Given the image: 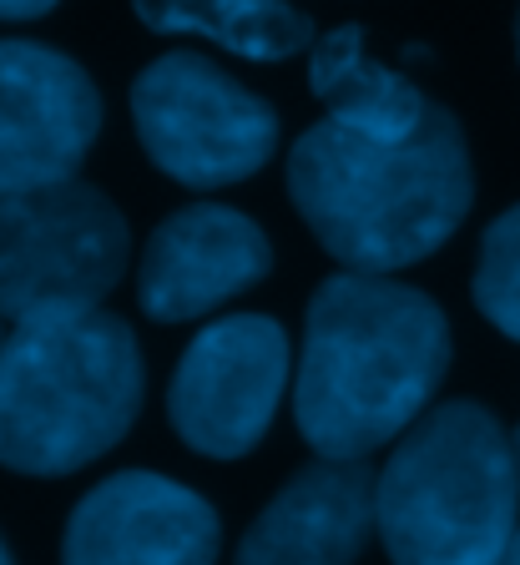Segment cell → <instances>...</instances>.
Instances as JSON below:
<instances>
[{
	"label": "cell",
	"instance_id": "obj_1",
	"mask_svg": "<svg viewBox=\"0 0 520 565\" xmlns=\"http://www.w3.org/2000/svg\"><path fill=\"white\" fill-rule=\"evenodd\" d=\"M449 318L425 288L333 273L314 288L294 359V424L333 465H364L435 409L449 374Z\"/></svg>",
	"mask_w": 520,
	"mask_h": 565
},
{
	"label": "cell",
	"instance_id": "obj_2",
	"mask_svg": "<svg viewBox=\"0 0 520 565\" xmlns=\"http://www.w3.org/2000/svg\"><path fill=\"white\" fill-rule=\"evenodd\" d=\"M288 198L343 273L390 278L439 253L470 217V141L439 102L410 141H369L314 121L288 147Z\"/></svg>",
	"mask_w": 520,
	"mask_h": 565
},
{
	"label": "cell",
	"instance_id": "obj_3",
	"mask_svg": "<svg viewBox=\"0 0 520 565\" xmlns=\"http://www.w3.org/2000/svg\"><path fill=\"white\" fill-rule=\"evenodd\" d=\"M147 399V364L127 318L107 308L11 323L0 343V465L61 480L127 439Z\"/></svg>",
	"mask_w": 520,
	"mask_h": 565
},
{
	"label": "cell",
	"instance_id": "obj_4",
	"mask_svg": "<svg viewBox=\"0 0 520 565\" xmlns=\"http://www.w3.org/2000/svg\"><path fill=\"white\" fill-rule=\"evenodd\" d=\"M516 530V449L475 399L435 404L374 475V535L390 565H496Z\"/></svg>",
	"mask_w": 520,
	"mask_h": 565
},
{
	"label": "cell",
	"instance_id": "obj_5",
	"mask_svg": "<svg viewBox=\"0 0 520 565\" xmlns=\"http://www.w3.org/2000/svg\"><path fill=\"white\" fill-rule=\"evenodd\" d=\"M131 263L127 212L96 182L0 192V318L102 308Z\"/></svg>",
	"mask_w": 520,
	"mask_h": 565
},
{
	"label": "cell",
	"instance_id": "obj_6",
	"mask_svg": "<svg viewBox=\"0 0 520 565\" xmlns=\"http://www.w3.org/2000/svg\"><path fill=\"white\" fill-rule=\"evenodd\" d=\"M131 127L147 162L192 192L248 182L278 157V111L198 51H167L131 82Z\"/></svg>",
	"mask_w": 520,
	"mask_h": 565
},
{
	"label": "cell",
	"instance_id": "obj_7",
	"mask_svg": "<svg viewBox=\"0 0 520 565\" xmlns=\"http://www.w3.org/2000/svg\"><path fill=\"white\" fill-rule=\"evenodd\" d=\"M294 353L268 313L213 318L182 349L167 384V419L202 459H243L263 445L288 394Z\"/></svg>",
	"mask_w": 520,
	"mask_h": 565
},
{
	"label": "cell",
	"instance_id": "obj_8",
	"mask_svg": "<svg viewBox=\"0 0 520 565\" xmlns=\"http://www.w3.org/2000/svg\"><path fill=\"white\" fill-rule=\"evenodd\" d=\"M102 137L92 71L41 41H0V192L72 182Z\"/></svg>",
	"mask_w": 520,
	"mask_h": 565
},
{
	"label": "cell",
	"instance_id": "obj_9",
	"mask_svg": "<svg viewBox=\"0 0 520 565\" xmlns=\"http://www.w3.org/2000/svg\"><path fill=\"white\" fill-rule=\"evenodd\" d=\"M223 520L208 494L157 470H117L76 500L61 565H217Z\"/></svg>",
	"mask_w": 520,
	"mask_h": 565
},
{
	"label": "cell",
	"instance_id": "obj_10",
	"mask_svg": "<svg viewBox=\"0 0 520 565\" xmlns=\"http://www.w3.org/2000/svg\"><path fill=\"white\" fill-rule=\"evenodd\" d=\"M273 273V243L248 212L188 202L152 227L137 263V303L157 323H192Z\"/></svg>",
	"mask_w": 520,
	"mask_h": 565
},
{
	"label": "cell",
	"instance_id": "obj_11",
	"mask_svg": "<svg viewBox=\"0 0 520 565\" xmlns=\"http://www.w3.org/2000/svg\"><path fill=\"white\" fill-rule=\"evenodd\" d=\"M374 535V470L314 459L253 515L233 565H354Z\"/></svg>",
	"mask_w": 520,
	"mask_h": 565
},
{
	"label": "cell",
	"instance_id": "obj_12",
	"mask_svg": "<svg viewBox=\"0 0 520 565\" xmlns=\"http://www.w3.org/2000/svg\"><path fill=\"white\" fill-rule=\"evenodd\" d=\"M308 92L329 111L323 121L369 141H410L435 106L404 71L369 56L364 25L354 21L319 31L308 51Z\"/></svg>",
	"mask_w": 520,
	"mask_h": 565
},
{
	"label": "cell",
	"instance_id": "obj_13",
	"mask_svg": "<svg viewBox=\"0 0 520 565\" xmlns=\"http://www.w3.org/2000/svg\"><path fill=\"white\" fill-rule=\"evenodd\" d=\"M131 11L157 35H202L243 61H288L314 51L319 25L294 0H131Z\"/></svg>",
	"mask_w": 520,
	"mask_h": 565
},
{
	"label": "cell",
	"instance_id": "obj_14",
	"mask_svg": "<svg viewBox=\"0 0 520 565\" xmlns=\"http://www.w3.org/2000/svg\"><path fill=\"white\" fill-rule=\"evenodd\" d=\"M475 308H480L506 339L520 343V202L500 212L480 237Z\"/></svg>",
	"mask_w": 520,
	"mask_h": 565
},
{
	"label": "cell",
	"instance_id": "obj_15",
	"mask_svg": "<svg viewBox=\"0 0 520 565\" xmlns=\"http://www.w3.org/2000/svg\"><path fill=\"white\" fill-rule=\"evenodd\" d=\"M61 0H0V21H41Z\"/></svg>",
	"mask_w": 520,
	"mask_h": 565
},
{
	"label": "cell",
	"instance_id": "obj_16",
	"mask_svg": "<svg viewBox=\"0 0 520 565\" xmlns=\"http://www.w3.org/2000/svg\"><path fill=\"white\" fill-rule=\"evenodd\" d=\"M496 565H520V530H516V541H510L506 545V555H500V561Z\"/></svg>",
	"mask_w": 520,
	"mask_h": 565
},
{
	"label": "cell",
	"instance_id": "obj_17",
	"mask_svg": "<svg viewBox=\"0 0 520 565\" xmlns=\"http://www.w3.org/2000/svg\"><path fill=\"white\" fill-rule=\"evenodd\" d=\"M0 565H15V555H11V545H6V535H0Z\"/></svg>",
	"mask_w": 520,
	"mask_h": 565
},
{
	"label": "cell",
	"instance_id": "obj_18",
	"mask_svg": "<svg viewBox=\"0 0 520 565\" xmlns=\"http://www.w3.org/2000/svg\"><path fill=\"white\" fill-rule=\"evenodd\" d=\"M510 449H516V470H520V424H516V435H510Z\"/></svg>",
	"mask_w": 520,
	"mask_h": 565
},
{
	"label": "cell",
	"instance_id": "obj_19",
	"mask_svg": "<svg viewBox=\"0 0 520 565\" xmlns=\"http://www.w3.org/2000/svg\"><path fill=\"white\" fill-rule=\"evenodd\" d=\"M516 61H520V15H516Z\"/></svg>",
	"mask_w": 520,
	"mask_h": 565
},
{
	"label": "cell",
	"instance_id": "obj_20",
	"mask_svg": "<svg viewBox=\"0 0 520 565\" xmlns=\"http://www.w3.org/2000/svg\"><path fill=\"white\" fill-rule=\"evenodd\" d=\"M0 343H6V333H0Z\"/></svg>",
	"mask_w": 520,
	"mask_h": 565
}]
</instances>
